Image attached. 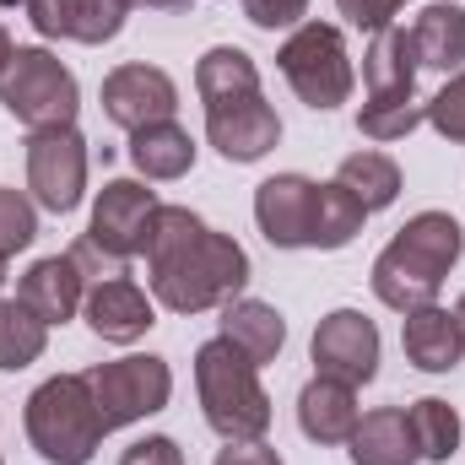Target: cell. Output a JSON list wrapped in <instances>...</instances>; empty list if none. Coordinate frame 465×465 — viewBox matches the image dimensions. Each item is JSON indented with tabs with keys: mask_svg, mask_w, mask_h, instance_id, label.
Listing matches in <instances>:
<instances>
[{
	"mask_svg": "<svg viewBox=\"0 0 465 465\" xmlns=\"http://www.w3.org/2000/svg\"><path fill=\"white\" fill-rule=\"evenodd\" d=\"M146 276L152 298L173 314H206L223 309L249 282V254L243 243L201 223L190 206H157L146 232Z\"/></svg>",
	"mask_w": 465,
	"mask_h": 465,
	"instance_id": "obj_1",
	"label": "cell"
},
{
	"mask_svg": "<svg viewBox=\"0 0 465 465\" xmlns=\"http://www.w3.org/2000/svg\"><path fill=\"white\" fill-rule=\"evenodd\" d=\"M465 254V228L450 212H417L406 228L395 232L379 260H373V298L395 314H411L439 298L444 276Z\"/></svg>",
	"mask_w": 465,
	"mask_h": 465,
	"instance_id": "obj_2",
	"label": "cell"
},
{
	"mask_svg": "<svg viewBox=\"0 0 465 465\" xmlns=\"http://www.w3.org/2000/svg\"><path fill=\"white\" fill-rule=\"evenodd\" d=\"M195 390H201V411H206L217 439H228V444L265 439L271 395L260 384V368L232 347L228 336H212L206 347L195 351Z\"/></svg>",
	"mask_w": 465,
	"mask_h": 465,
	"instance_id": "obj_3",
	"label": "cell"
},
{
	"mask_svg": "<svg viewBox=\"0 0 465 465\" xmlns=\"http://www.w3.org/2000/svg\"><path fill=\"white\" fill-rule=\"evenodd\" d=\"M104 433L87 373H54L27 395V439L44 465H87L104 450Z\"/></svg>",
	"mask_w": 465,
	"mask_h": 465,
	"instance_id": "obj_4",
	"label": "cell"
},
{
	"mask_svg": "<svg viewBox=\"0 0 465 465\" xmlns=\"http://www.w3.org/2000/svg\"><path fill=\"white\" fill-rule=\"evenodd\" d=\"M417 49L406 27H379L368 54H362V76H368V104L357 114V130L368 141H401L422 124V104H417Z\"/></svg>",
	"mask_w": 465,
	"mask_h": 465,
	"instance_id": "obj_5",
	"label": "cell"
},
{
	"mask_svg": "<svg viewBox=\"0 0 465 465\" xmlns=\"http://www.w3.org/2000/svg\"><path fill=\"white\" fill-rule=\"evenodd\" d=\"M0 104L5 114L27 130H60V124H76L82 109V87L71 76V65L49 49H16L5 76H0Z\"/></svg>",
	"mask_w": 465,
	"mask_h": 465,
	"instance_id": "obj_6",
	"label": "cell"
},
{
	"mask_svg": "<svg viewBox=\"0 0 465 465\" xmlns=\"http://www.w3.org/2000/svg\"><path fill=\"white\" fill-rule=\"evenodd\" d=\"M276 65H282L287 87H292L309 109H320V114L341 109L351 98V54H347L341 27H331V22H303V27L282 44Z\"/></svg>",
	"mask_w": 465,
	"mask_h": 465,
	"instance_id": "obj_7",
	"label": "cell"
},
{
	"mask_svg": "<svg viewBox=\"0 0 465 465\" xmlns=\"http://www.w3.org/2000/svg\"><path fill=\"white\" fill-rule=\"evenodd\" d=\"M87 384H93V401H98L104 428L114 433V428H130V422H141V417H152V411L168 406L173 368L146 351V357H119V362L87 368Z\"/></svg>",
	"mask_w": 465,
	"mask_h": 465,
	"instance_id": "obj_8",
	"label": "cell"
},
{
	"mask_svg": "<svg viewBox=\"0 0 465 465\" xmlns=\"http://www.w3.org/2000/svg\"><path fill=\"white\" fill-rule=\"evenodd\" d=\"M27 190L44 212H76L87 195V141L76 124L33 130L27 141Z\"/></svg>",
	"mask_w": 465,
	"mask_h": 465,
	"instance_id": "obj_9",
	"label": "cell"
},
{
	"mask_svg": "<svg viewBox=\"0 0 465 465\" xmlns=\"http://www.w3.org/2000/svg\"><path fill=\"white\" fill-rule=\"evenodd\" d=\"M157 206H163V201H157L146 184H135V179H109L82 238H87L98 254H109V260H119V265H130V254L146 249V232H152Z\"/></svg>",
	"mask_w": 465,
	"mask_h": 465,
	"instance_id": "obj_10",
	"label": "cell"
},
{
	"mask_svg": "<svg viewBox=\"0 0 465 465\" xmlns=\"http://www.w3.org/2000/svg\"><path fill=\"white\" fill-rule=\"evenodd\" d=\"M254 223L276 249H314L320 238V184L309 173H276L254 190Z\"/></svg>",
	"mask_w": 465,
	"mask_h": 465,
	"instance_id": "obj_11",
	"label": "cell"
},
{
	"mask_svg": "<svg viewBox=\"0 0 465 465\" xmlns=\"http://www.w3.org/2000/svg\"><path fill=\"white\" fill-rule=\"evenodd\" d=\"M309 351H314L320 379H336V384H351V390L379 373V331H373V320L357 314V309L325 314V320L314 325Z\"/></svg>",
	"mask_w": 465,
	"mask_h": 465,
	"instance_id": "obj_12",
	"label": "cell"
},
{
	"mask_svg": "<svg viewBox=\"0 0 465 465\" xmlns=\"http://www.w3.org/2000/svg\"><path fill=\"white\" fill-rule=\"evenodd\" d=\"M179 109V87H173V76L168 71H157V65H119L104 76V114L114 119L119 130H146V124H163V119H173Z\"/></svg>",
	"mask_w": 465,
	"mask_h": 465,
	"instance_id": "obj_13",
	"label": "cell"
},
{
	"mask_svg": "<svg viewBox=\"0 0 465 465\" xmlns=\"http://www.w3.org/2000/svg\"><path fill=\"white\" fill-rule=\"evenodd\" d=\"M22 5L44 38H76V44H109L130 16V0H22Z\"/></svg>",
	"mask_w": 465,
	"mask_h": 465,
	"instance_id": "obj_14",
	"label": "cell"
},
{
	"mask_svg": "<svg viewBox=\"0 0 465 465\" xmlns=\"http://www.w3.org/2000/svg\"><path fill=\"white\" fill-rule=\"evenodd\" d=\"M206 141L228 157V163H260L276 141H282V119L265 98H243L228 109L206 114Z\"/></svg>",
	"mask_w": 465,
	"mask_h": 465,
	"instance_id": "obj_15",
	"label": "cell"
},
{
	"mask_svg": "<svg viewBox=\"0 0 465 465\" xmlns=\"http://www.w3.org/2000/svg\"><path fill=\"white\" fill-rule=\"evenodd\" d=\"M16 298H22L44 325H65V320H76V309L87 303V276H82V265H76L71 254H44V260L27 265Z\"/></svg>",
	"mask_w": 465,
	"mask_h": 465,
	"instance_id": "obj_16",
	"label": "cell"
},
{
	"mask_svg": "<svg viewBox=\"0 0 465 465\" xmlns=\"http://www.w3.org/2000/svg\"><path fill=\"white\" fill-rule=\"evenodd\" d=\"M87 325H93V336H104V341H119V347H130V341H141L157 320H152V298L130 282V276H109V282H93L87 287Z\"/></svg>",
	"mask_w": 465,
	"mask_h": 465,
	"instance_id": "obj_17",
	"label": "cell"
},
{
	"mask_svg": "<svg viewBox=\"0 0 465 465\" xmlns=\"http://www.w3.org/2000/svg\"><path fill=\"white\" fill-rule=\"evenodd\" d=\"M401 347H406V357H411L422 373H450V368H460V357H465L460 325H455V314L439 309V303H422V309H411V314L401 320Z\"/></svg>",
	"mask_w": 465,
	"mask_h": 465,
	"instance_id": "obj_18",
	"label": "cell"
},
{
	"mask_svg": "<svg viewBox=\"0 0 465 465\" xmlns=\"http://www.w3.org/2000/svg\"><path fill=\"white\" fill-rule=\"evenodd\" d=\"M357 422H362V411H357L351 384L320 379V373L303 384V395H298V428H303V439H314V444H347L351 433H357Z\"/></svg>",
	"mask_w": 465,
	"mask_h": 465,
	"instance_id": "obj_19",
	"label": "cell"
},
{
	"mask_svg": "<svg viewBox=\"0 0 465 465\" xmlns=\"http://www.w3.org/2000/svg\"><path fill=\"white\" fill-rule=\"evenodd\" d=\"M195 93H201L206 114H212V109H228V104H243V98H260V65H254L243 49L217 44V49H206L201 65H195Z\"/></svg>",
	"mask_w": 465,
	"mask_h": 465,
	"instance_id": "obj_20",
	"label": "cell"
},
{
	"mask_svg": "<svg viewBox=\"0 0 465 465\" xmlns=\"http://www.w3.org/2000/svg\"><path fill=\"white\" fill-rule=\"evenodd\" d=\"M411 49H417V65L428 71H465V11L455 0H439V5H422L417 22H411Z\"/></svg>",
	"mask_w": 465,
	"mask_h": 465,
	"instance_id": "obj_21",
	"label": "cell"
},
{
	"mask_svg": "<svg viewBox=\"0 0 465 465\" xmlns=\"http://www.w3.org/2000/svg\"><path fill=\"white\" fill-rule=\"evenodd\" d=\"M347 455L351 465H417V439H411V422L406 411L395 406H379L357 422V433L347 439Z\"/></svg>",
	"mask_w": 465,
	"mask_h": 465,
	"instance_id": "obj_22",
	"label": "cell"
},
{
	"mask_svg": "<svg viewBox=\"0 0 465 465\" xmlns=\"http://www.w3.org/2000/svg\"><path fill=\"white\" fill-rule=\"evenodd\" d=\"M223 336H228L254 368H265V362H276V351L287 341V325H282V314H276L271 303H260V298H232V303H223Z\"/></svg>",
	"mask_w": 465,
	"mask_h": 465,
	"instance_id": "obj_23",
	"label": "cell"
},
{
	"mask_svg": "<svg viewBox=\"0 0 465 465\" xmlns=\"http://www.w3.org/2000/svg\"><path fill=\"white\" fill-rule=\"evenodd\" d=\"M130 163L141 168V179H184L195 168V141H190V130L163 119V124H146L130 135Z\"/></svg>",
	"mask_w": 465,
	"mask_h": 465,
	"instance_id": "obj_24",
	"label": "cell"
},
{
	"mask_svg": "<svg viewBox=\"0 0 465 465\" xmlns=\"http://www.w3.org/2000/svg\"><path fill=\"white\" fill-rule=\"evenodd\" d=\"M336 184L351 190V195L362 201V212L373 217V212L395 206V195H401V168H395V157H384V152H351V157H341V168H336Z\"/></svg>",
	"mask_w": 465,
	"mask_h": 465,
	"instance_id": "obj_25",
	"label": "cell"
},
{
	"mask_svg": "<svg viewBox=\"0 0 465 465\" xmlns=\"http://www.w3.org/2000/svg\"><path fill=\"white\" fill-rule=\"evenodd\" d=\"M44 347H49V325L22 298H0V373H16V368L38 362Z\"/></svg>",
	"mask_w": 465,
	"mask_h": 465,
	"instance_id": "obj_26",
	"label": "cell"
},
{
	"mask_svg": "<svg viewBox=\"0 0 465 465\" xmlns=\"http://www.w3.org/2000/svg\"><path fill=\"white\" fill-rule=\"evenodd\" d=\"M406 422H411V439H417V455H422V460L444 465L455 450H460V417H455L450 401L422 395V401L406 411Z\"/></svg>",
	"mask_w": 465,
	"mask_h": 465,
	"instance_id": "obj_27",
	"label": "cell"
},
{
	"mask_svg": "<svg viewBox=\"0 0 465 465\" xmlns=\"http://www.w3.org/2000/svg\"><path fill=\"white\" fill-rule=\"evenodd\" d=\"M362 223H368V212L351 190H341L336 179L320 184V238H314V249H347L362 232Z\"/></svg>",
	"mask_w": 465,
	"mask_h": 465,
	"instance_id": "obj_28",
	"label": "cell"
},
{
	"mask_svg": "<svg viewBox=\"0 0 465 465\" xmlns=\"http://www.w3.org/2000/svg\"><path fill=\"white\" fill-rule=\"evenodd\" d=\"M38 238V212L22 190H5L0 184V254H16Z\"/></svg>",
	"mask_w": 465,
	"mask_h": 465,
	"instance_id": "obj_29",
	"label": "cell"
},
{
	"mask_svg": "<svg viewBox=\"0 0 465 465\" xmlns=\"http://www.w3.org/2000/svg\"><path fill=\"white\" fill-rule=\"evenodd\" d=\"M422 119H428L444 141H465V71H455V76L422 104Z\"/></svg>",
	"mask_w": 465,
	"mask_h": 465,
	"instance_id": "obj_30",
	"label": "cell"
},
{
	"mask_svg": "<svg viewBox=\"0 0 465 465\" xmlns=\"http://www.w3.org/2000/svg\"><path fill=\"white\" fill-rule=\"evenodd\" d=\"M238 5H243V16H249L254 27H265V33H276V27H298L303 11H309V0H238Z\"/></svg>",
	"mask_w": 465,
	"mask_h": 465,
	"instance_id": "obj_31",
	"label": "cell"
},
{
	"mask_svg": "<svg viewBox=\"0 0 465 465\" xmlns=\"http://www.w3.org/2000/svg\"><path fill=\"white\" fill-rule=\"evenodd\" d=\"M119 465H184V450H179L168 433H146V439H135V444L119 455Z\"/></svg>",
	"mask_w": 465,
	"mask_h": 465,
	"instance_id": "obj_32",
	"label": "cell"
},
{
	"mask_svg": "<svg viewBox=\"0 0 465 465\" xmlns=\"http://www.w3.org/2000/svg\"><path fill=\"white\" fill-rule=\"evenodd\" d=\"M336 5H341V16H347L351 27L379 33V27H390V22L401 16V5H406V0H336Z\"/></svg>",
	"mask_w": 465,
	"mask_h": 465,
	"instance_id": "obj_33",
	"label": "cell"
},
{
	"mask_svg": "<svg viewBox=\"0 0 465 465\" xmlns=\"http://www.w3.org/2000/svg\"><path fill=\"white\" fill-rule=\"evenodd\" d=\"M217 465H282V455L271 450V444H260V439H249V444H228Z\"/></svg>",
	"mask_w": 465,
	"mask_h": 465,
	"instance_id": "obj_34",
	"label": "cell"
},
{
	"mask_svg": "<svg viewBox=\"0 0 465 465\" xmlns=\"http://www.w3.org/2000/svg\"><path fill=\"white\" fill-rule=\"evenodd\" d=\"M11 54H16V44H11V33H5V22H0V76H5V65H11Z\"/></svg>",
	"mask_w": 465,
	"mask_h": 465,
	"instance_id": "obj_35",
	"label": "cell"
},
{
	"mask_svg": "<svg viewBox=\"0 0 465 465\" xmlns=\"http://www.w3.org/2000/svg\"><path fill=\"white\" fill-rule=\"evenodd\" d=\"M130 5H146V11H184L190 0H130Z\"/></svg>",
	"mask_w": 465,
	"mask_h": 465,
	"instance_id": "obj_36",
	"label": "cell"
},
{
	"mask_svg": "<svg viewBox=\"0 0 465 465\" xmlns=\"http://www.w3.org/2000/svg\"><path fill=\"white\" fill-rule=\"evenodd\" d=\"M455 325H460V341H465V298L455 303Z\"/></svg>",
	"mask_w": 465,
	"mask_h": 465,
	"instance_id": "obj_37",
	"label": "cell"
},
{
	"mask_svg": "<svg viewBox=\"0 0 465 465\" xmlns=\"http://www.w3.org/2000/svg\"><path fill=\"white\" fill-rule=\"evenodd\" d=\"M5 260H11V254H0V287H5Z\"/></svg>",
	"mask_w": 465,
	"mask_h": 465,
	"instance_id": "obj_38",
	"label": "cell"
},
{
	"mask_svg": "<svg viewBox=\"0 0 465 465\" xmlns=\"http://www.w3.org/2000/svg\"><path fill=\"white\" fill-rule=\"evenodd\" d=\"M0 465H5V460H0Z\"/></svg>",
	"mask_w": 465,
	"mask_h": 465,
	"instance_id": "obj_39",
	"label": "cell"
}]
</instances>
